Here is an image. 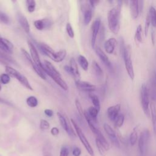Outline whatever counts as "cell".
I'll return each instance as SVG.
<instances>
[{"label":"cell","mask_w":156,"mask_h":156,"mask_svg":"<svg viewBox=\"0 0 156 156\" xmlns=\"http://www.w3.org/2000/svg\"><path fill=\"white\" fill-rule=\"evenodd\" d=\"M118 5L111 9L107 14L108 25L114 34H118L120 29V14L122 1H118Z\"/></svg>","instance_id":"obj_1"},{"label":"cell","mask_w":156,"mask_h":156,"mask_svg":"<svg viewBox=\"0 0 156 156\" xmlns=\"http://www.w3.org/2000/svg\"><path fill=\"white\" fill-rule=\"evenodd\" d=\"M151 134L148 129L141 132L138 138L139 156H146L150 144Z\"/></svg>","instance_id":"obj_2"},{"label":"cell","mask_w":156,"mask_h":156,"mask_svg":"<svg viewBox=\"0 0 156 156\" xmlns=\"http://www.w3.org/2000/svg\"><path fill=\"white\" fill-rule=\"evenodd\" d=\"M150 92L147 85L143 83L141 87L140 100L143 110L145 115L149 118L151 116L150 112Z\"/></svg>","instance_id":"obj_3"},{"label":"cell","mask_w":156,"mask_h":156,"mask_svg":"<svg viewBox=\"0 0 156 156\" xmlns=\"http://www.w3.org/2000/svg\"><path fill=\"white\" fill-rule=\"evenodd\" d=\"M131 54H132L131 47L129 44H128L126 46L122 56L124 61V65H125V67H126V69L127 73V74L130 78V79L133 80L135 77V73H134L132 61L131 60Z\"/></svg>","instance_id":"obj_4"},{"label":"cell","mask_w":156,"mask_h":156,"mask_svg":"<svg viewBox=\"0 0 156 156\" xmlns=\"http://www.w3.org/2000/svg\"><path fill=\"white\" fill-rule=\"evenodd\" d=\"M5 70L7 74H9L10 76L16 78L27 89L32 90V86L30 85L27 79L24 76L21 74L19 71L9 66H6Z\"/></svg>","instance_id":"obj_5"},{"label":"cell","mask_w":156,"mask_h":156,"mask_svg":"<svg viewBox=\"0 0 156 156\" xmlns=\"http://www.w3.org/2000/svg\"><path fill=\"white\" fill-rule=\"evenodd\" d=\"M71 122L72 123V124L73 125L76 132L78 136V137L79 138V140H80L81 143H82V144L83 145L84 147L85 148V149L87 150V151L88 152V153L91 155V156H93L94 155V151L93 149L91 147V146L90 145V143L88 142V140L87 139L86 136H85L84 133H83L82 129L80 128V127L77 125V124L73 119H71Z\"/></svg>","instance_id":"obj_6"},{"label":"cell","mask_w":156,"mask_h":156,"mask_svg":"<svg viewBox=\"0 0 156 156\" xmlns=\"http://www.w3.org/2000/svg\"><path fill=\"white\" fill-rule=\"evenodd\" d=\"M28 46H29V51H30V56L32 57V59L33 62L36 65L39 66L40 68H41L44 71V65L42 64V63L40 60L39 55L38 54V52H37V50L35 46L30 41H28Z\"/></svg>","instance_id":"obj_7"},{"label":"cell","mask_w":156,"mask_h":156,"mask_svg":"<svg viewBox=\"0 0 156 156\" xmlns=\"http://www.w3.org/2000/svg\"><path fill=\"white\" fill-rule=\"evenodd\" d=\"M57 115L58 120L60 121V123L62 127H63V129L70 136H76V133H75L74 131L73 130V129L71 128V127H70L69 122L66 120V118L60 112H57Z\"/></svg>","instance_id":"obj_8"},{"label":"cell","mask_w":156,"mask_h":156,"mask_svg":"<svg viewBox=\"0 0 156 156\" xmlns=\"http://www.w3.org/2000/svg\"><path fill=\"white\" fill-rule=\"evenodd\" d=\"M104 129L105 132H106V133L108 135L109 138L110 139V140L113 143V144L116 147H120L119 141L117 138V136H116V134L115 130L112 129V127L107 123H105L104 124Z\"/></svg>","instance_id":"obj_9"},{"label":"cell","mask_w":156,"mask_h":156,"mask_svg":"<svg viewBox=\"0 0 156 156\" xmlns=\"http://www.w3.org/2000/svg\"><path fill=\"white\" fill-rule=\"evenodd\" d=\"M101 27V20L99 18L96 19L94 22L93 23V24L91 26V30H92V34H91V46L93 49H95V44L96 41L97 36L98 34V32L99 31Z\"/></svg>","instance_id":"obj_10"},{"label":"cell","mask_w":156,"mask_h":156,"mask_svg":"<svg viewBox=\"0 0 156 156\" xmlns=\"http://www.w3.org/2000/svg\"><path fill=\"white\" fill-rule=\"evenodd\" d=\"M121 110V104H117L114 105L110 106L107 108V113L108 118L112 121H115L118 116L119 115V112Z\"/></svg>","instance_id":"obj_11"},{"label":"cell","mask_w":156,"mask_h":156,"mask_svg":"<svg viewBox=\"0 0 156 156\" xmlns=\"http://www.w3.org/2000/svg\"><path fill=\"white\" fill-rule=\"evenodd\" d=\"M69 68H70V73H71L70 74H71L74 77L76 81V83L79 82L80 81V73L79 71L77 65L73 58H71L69 61Z\"/></svg>","instance_id":"obj_12"},{"label":"cell","mask_w":156,"mask_h":156,"mask_svg":"<svg viewBox=\"0 0 156 156\" xmlns=\"http://www.w3.org/2000/svg\"><path fill=\"white\" fill-rule=\"evenodd\" d=\"M13 48V44L9 40L2 38L0 35V49L7 54H10L12 52Z\"/></svg>","instance_id":"obj_13"},{"label":"cell","mask_w":156,"mask_h":156,"mask_svg":"<svg viewBox=\"0 0 156 156\" xmlns=\"http://www.w3.org/2000/svg\"><path fill=\"white\" fill-rule=\"evenodd\" d=\"M76 85L79 88L84 91H87L89 93H92L96 89V85L90 83L86 81H81L80 80L79 82L76 83Z\"/></svg>","instance_id":"obj_14"},{"label":"cell","mask_w":156,"mask_h":156,"mask_svg":"<svg viewBox=\"0 0 156 156\" xmlns=\"http://www.w3.org/2000/svg\"><path fill=\"white\" fill-rule=\"evenodd\" d=\"M117 45V40L116 38L112 37L105 41L104 43V49L107 53L112 54Z\"/></svg>","instance_id":"obj_15"},{"label":"cell","mask_w":156,"mask_h":156,"mask_svg":"<svg viewBox=\"0 0 156 156\" xmlns=\"http://www.w3.org/2000/svg\"><path fill=\"white\" fill-rule=\"evenodd\" d=\"M18 21L26 33L29 34L30 32V25L26 17L21 13H18Z\"/></svg>","instance_id":"obj_16"},{"label":"cell","mask_w":156,"mask_h":156,"mask_svg":"<svg viewBox=\"0 0 156 156\" xmlns=\"http://www.w3.org/2000/svg\"><path fill=\"white\" fill-rule=\"evenodd\" d=\"M49 77H51L53 80L63 90H67L68 89V86L67 83L62 79L60 74L57 73V74H51L49 75Z\"/></svg>","instance_id":"obj_17"},{"label":"cell","mask_w":156,"mask_h":156,"mask_svg":"<svg viewBox=\"0 0 156 156\" xmlns=\"http://www.w3.org/2000/svg\"><path fill=\"white\" fill-rule=\"evenodd\" d=\"M40 48L44 54L49 57L53 61L54 60L56 52L50 46L44 43H40Z\"/></svg>","instance_id":"obj_18"},{"label":"cell","mask_w":156,"mask_h":156,"mask_svg":"<svg viewBox=\"0 0 156 156\" xmlns=\"http://www.w3.org/2000/svg\"><path fill=\"white\" fill-rule=\"evenodd\" d=\"M95 51L99 58L101 59V60L108 68L112 67V64L110 61L108 59V57L107 55L105 54V52L99 48V47H96L95 48Z\"/></svg>","instance_id":"obj_19"},{"label":"cell","mask_w":156,"mask_h":156,"mask_svg":"<svg viewBox=\"0 0 156 156\" xmlns=\"http://www.w3.org/2000/svg\"><path fill=\"white\" fill-rule=\"evenodd\" d=\"M130 9L131 11V15L133 19L138 18L140 14V9H139V1L133 0L130 1Z\"/></svg>","instance_id":"obj_20"},{"label":"cell","mask_w":156,"mask_h":156,"mask_svg":"<svg viewBox=\"0 0 156 156\" xmlns=\"http://www.w3.org/2000/svg\"><path fill=\"white\" fill-rule=\"evenodd\" d=\"M150 112L152 118L154 133L155 135H156V105L153 102L150 103Z\"/></svg>","instance_id":"obj_21"},{"label":"cell","mask_w":156,"mask_h":156,"mask_svg":"<svg viewBox=\"0 0 156 156\" xmlns=\"http://www.w3.org/2000/svg\"><path fill=\"white\" fill-rule=\"evenodd\" d=\"M34 26L38 30H41L44 28H47L49 26H51L50 22L46 19L38 20L34 21Z\"/></svg>","instance_id":"obj_22"},{"label":"cell","mask_w":156,"mask_h":156,"mask_svg":"<svg viewBox=\"0 0 156 156\" xmlns=\"http://www.w3.org/2000/svg\"><path fill=\"white\" fill-rule=\"evenodd\" d=\"M148 13L151 19V23L154 27H156V9L154 6H151Z\"/></svg>","instance_id":"obj_23"},{"label":"cell","mask_w":156,"mask_h":156,"mask_svg":"<svg viewBox=\"0 0 156 156\" xmlns=\"http://www.w3.org/2000/svg\"><path fill=\"white\" fill-rule=\"evenodd\" d=\"M87 113L93 122H97V117L99 110L93 106L90 107L87 110Z\"/></svg>","instance_id":"obj_24"},{"label":"cell","mask_w":156,"mask_h":156,"mask_svg":"<svg viewBox=\"0 0 156 156\" xmlns=\"http://www.w3.org/2000/svg\"><path fill=\"white\" fill-rule=\"evenodd\" d=\"M92 68L93 69L95 73V74L99 77H101L103 76V71L101 68V67L100 66V65L98 64V63L95 61L93 60L92 62Z\"/></svg>","instance_id":"obj_25"},{"label":"cell","mask_w":156,"mask_h":156,"mask_svg":"<svg viewBox=\"0 0 156 156\" xmlns=\"http://www.w3.org/2000/svg\"><path fill=\"white\" fill-rule=\"evenodd\" d=\"M92 10L90 8L88 7L85 9L83 13V20L85 25H88L92 19Z\"/></svg>","instance_id":"obj_26"},{"label":"cell","mask_w":156,"mask_h":156,"mask_svg":"<svg viewBox=\"0 0 156 156\" xmlns=\"http://www.w3.org/2000/svg\"><path fill=\"white\" fill-rule=\"evenodd\" d=\"M33 67V69L35 71V72L38 74V76L41 78L42 79H44V80H46V74L44 72L43 69L40 68L39 66H38L37 65H36L34 62L31 65Z\"/></svg>","instance_id":"obj_27"},{"label":"cell","mask_w":156,"mask_h":156,"mask_svg":"<svg viewBox=\"0 0 156 156\" xmlns=\"http://www.w3.org/2000/svg\"><path fill=\"white\" fill-rule=\"evenodd\" d=\"M89 97L91 100V102L93 104V107L96 108L99 111L101 105H100V101H99V98L98 97V96L93 93H90Z\"/></svg>","instance_id":"obj_28"},{"label":"cell","mask_w":156,"mask_h":156,"mask_svg":"<svg viewBox=\"0 0 156 156\" xmlns=\"http://www.w3.org/2000/svg\"><path fill=\"white\" fill-rule=\"evenodd\" d=\"M78 62H79V63L80 66H81V68L83 70L87 71L88 69L89 63H88V62L87 59L83 55H79Z\"/></svg>","instance_id":"obj_29"},{"label":"cell","mask_w":156,"mask_h":156,"mask_svg":"<svg viewBox=\"0 0 156 156\" xmlns=\"http://www.w3.org/2000/svg\"><path fill=\"white\" fill-rule=\"evenodd\" d=\"M138 140V133H137V126H136L131 132L129 136V141L132 146H134Z\"/></svg>","instance_id":"obj_30"},{"label":"cell","mask_w":156,"mask_h":156,"mask_svg":"<svg viewBox=\"0 0 156 156\" xmlns=\"http://www.w3.org/2000/svg\"><path fill=\"white\" fill-rule=\"evenodd\" d=\"M66 55V51L65 49H62L55 53V57L54 59V62H62Z\"/></svg>","instance_id":"obj_31"},{"label":"cell","mask_w":156,"mask_h":156,"mask_svg":"<svg viewBox=\"0 0 156 156\" xmlns=\"http://www.w3.org/2000/svg\"><path fill=\"white\" fill-rule=\"evenodd\" d=\"M124 119H125V116H124V114L119 113V115L118 116V117L116 118V119L115 121V124H114L115 127L116 128L121 127L124 124Z\"/></svg>","instance_id":"obj_32"},{"label":"cell","mask_w":156,"mask_h":156,"mask_svg":"<svg viewBox=\"0 0 156 156\" xmlns=\"http://www.w3.org/2000/svg\"><path fill=\"white\" fill-rule=\"evenodd\" d=\"M26 103L30 107H35L38 105V99L35 96H30L27 98Z\"/></svg>","instance_id":"obj_33"},{"label":"cell","mask_w":156,"mask_h":156,"mask_svg":"<svg viewBox=\"0 0 156 156\" xmlns=\"http://www.w3.org/2000/svg\"><path fill=\"white\" fill-rule=\"evenodd\" d=\"M135 39L140 43L143 42V36H142V26L141 25H138L136 27L135 34Z\"/></svg>","instance_id":"obj_34"},{"label":"cell","mask_w":156,"mask_h":156,"mask_svg":"<svg viewBox=\"0 0 156 156\" xmlns=\"http://www.w3.org/2000/svg\"><path fill=\"white\" fill-rule=\"evenodd\" d=\"M151 24V19H150V17H149V13H147L146 16V19H145L144 29V35L146 37L147 35L149 29Z\"/></svg>","instance_id":"obj_35"},{"label":"cell","mask_w":156,"mask_h":156,"mask_svg":"<svg viewBox=\"0 0 156 156\" xmlns=\"http://www.w3.org/2000/svg\"><path fill=\"white\" fill-rule=\"evenodd\" d=\"M26 4L27 5V10L29 12H33L35 10L36 3L34 0H27Z\"/></svg>","instance_id":"obj_36"},{"label":"cell","mask_w":156,"mask_h":156,"mask_svg":"<svg viewBox=\"0 0 156 156\" xmlns=\"http://www.w3.org/2000/svg\"><path fill=\"white\" fill-rule=\"evenodd\" d=\"M0 23L8 24L10 23V19L9 16L4 12L0 11Z\"/></svg>","instance_id":"obj_37"},{"label":"cell","mask_w":156,"mask_h":156,"mask_svg":"<svg viewBox=\"0 0 156 156\" xmlns=\"http://www.w3.org/2000/svg\"><path fill=\"white\" fill-rule=\"evenodd\" d=\"M10 80V77L9 74L7 73L2 74L0 76V82L2 84H7Z\"/></svg>","instance_id":"obj_38"},{"label":"cell","mask_w":156,"mask_h":156,"mask_svg":"<svg viewBox=\"0 0 156 156\" xmlns=\"http://www.w3.org/2000/svg\"><path fill=\"white\" fill-rule=\"evenodd\" d=\"M96 144L97 146V148L98 149V151L99 152V154L102 155L104 156L105 155V152L106 151L104 147V146H102V144H101V143L99 141V140H98L97 138H96Z\"/></svg>","instance_id":"obj_39"},{"label":"cell","mask_w":156,"mask_h":156,"mask_svg":"<svg viewBox=\"0 0 156 156\" xmlns=\"http://www.w3.org/2000/svg\"><path fill=\"white\" fill-rule=\"evenodd\" d=\"M50 125L49 123L45 119H41L40 122V128L41 130H48L49 129Z\"/></svg>","instance_id":"obj_40"},{"label":"cell","mask_w":156,"mask_h":156,"mask_svg":"<svg viewBox=\"0 0 156 156\" xmlns=\"http://www.w3.org/2000/svg\"><path fill=\"white\" fill-rule=\"evenodd\" d=\"M21 51L23 55L24 56V57L27 59V60L32 65L34 63V62H33V60L32 59V57H31L30 55H29V54L27 52V51L26 49H24V48H21Z\"/></svg>","instance_id":"obj_41"},{"label":"cell","mask_w":156,"mask_h":156,"mask_svg":"<svg viewBox=\"0 0 156 156\" xmlns=\"http://www.w3.org/2000/svg\"><path fill=\"white\" fill-rule=\"evenodd\" d=\"M75 104H76L77 110L78 112H79V115L80 116L81 118H82L83 116V112H84V111L83 110L82 107V105H81V104H80V102L79 101L78 99H76V100L75 101Z\"/></svg>","instance_id":"obj_42"},{"label":"cell","mask_w":156,"mask_h":156,"mask_svg":"<svg viewBox=\"0 0 156 156\" xmlns=\"http://www.w3.org/2000/svg\"><path fill=\"white\" fill-rule=\"evenodd\" d=\"M66 32H67V34L69 35V37L71 38H74V33L73 27L69 23H67L66 26Z\"/></svg>","instance_id":"obj_43"},{"label":"cell","mask_w":156,"mask_h":156,"mask_svg":"<svg viewBox=\"0 0 156 156\" xmlns=\"http://www.w3.org/2000/svg\"><path fill=\"white\" fill-rule=\"evenodd\" d=\"M0 60H2V62H5V61H7L8 62H13L12 58H11L9 56H8L5 54H4L1 51H0Z\"/></svg>","instance_id":"obj_44"},{"label":"cell","mask_w":156,"mask_h":156,"mask_svg":"<svg viewBox=\"0 0 156 156\" xmlns=\"http://www.w3.org/2000/svg\"><path fill=\"white\" fill-rule=\"evenodd\" d=\"M69 155V149L66 146H62L61 147L59 156H68Z\"/></svg>","instance_id":"obj_45"},{"label":"cell","mask_w":156,"mask_h":156,"mask_svg":"<svg viewBox=\"0 0 156 156\" xmlns=\"http://www.w3.org/2000/svg\"><path fill=\"white\" fill-rule=\"evenodd\" d=\"M72 154L74 156H80L81 154V149L78 147H75L73 149Z\"/></svg>","instance_id":"obj_46"},{"label":"cell","mask_w":156,"mask_h":156,"mask_svg":"<svg viewBox=\"0 0 156 156\" xmlns=\"http://www.w3.org/2000/svg\"><path fill=\"white\" fill-rule=\"evenodd\" d=\"M51 133L53 135V136H57L59 133V130L57 127H54L51 129Z\"/></svg>","instance_id":"obj_47"},{"label":"cell","mask_w":156,"mask_h":156,"mask_svg":"<svg viewBox=\"0 0 156 156\" xmlns=\"http://www.w3.org/2000/svg\"><path fill=\"white\" fill-rule=\"evenodd\" d=\"M44 114H45L46 116H49V117L52 116H53V114H54L53 111H52V110H51V109H45L44 111Z\"/></svg>","instance_id":"obj_48"},{"label":"cell","mask_w":156,"mask_h":156,"mask_svg":"<svg viewBox=\"0 0 156 156\" xmlns=\"http://www.w3.org/2000/svg\"><path fill=\"white\" fill-rule=\"evenodd\" d=\"M151 40H152L153 45H154L155 43V32L154 29H152L151 30Z\"/></svg>","instance_id":"obj_49"},{"label":"cell","mask_w":156,"mask_h":156,"mask_svg":"<svg viewBox=\"0 0 156 156\" xmlns=\"http://www.w3.org/2000/svg\"><path fill=\"white\" fill-rule=\"evenodd\" d=\"M99 2V1H89V3H90V5L91 7H94Z\"/></svg>","instance_id":"obj_50"},{"label":"cell","mask_w":156,"mask_h":156,"mask_svg":"<svg viewBox=\"0 0 156 156\" xmlns=\"http://www.w3.org/2000/svg\"><path fill=\"white\" fill-rule=\"evenodd\" d=\"M44 156H51L50 152H49L48 151H44Z\"/></svg>","instance_id":"obj_51"},{"label":"cell","mask_w":156,"mask_h":156,"mask_svg":"<svg viewBox=\"0 0 156 156\" xmlns=\"http://www.w3.org/2000/svg\"><path fill=\"white\" fill-rule=\"evenodd\" d=\"M152 79L156 84V71H154V76L152 77Z\"/></svg>","instance_id":"obj_52"},{"label":"cell","mask_w":156,"mask_h":156,"mask_svg":"<svg viewBox=\"0 0 156 156\" xmlns=\"http://www.w3.org/2000/svg\"><path fill=\"white\" fill-rule=\"evenodd\" d=\"M1 88H1V84H0V91L1 90Z\"/></svg>","instance_id":"obj_53"}]
</instances>
